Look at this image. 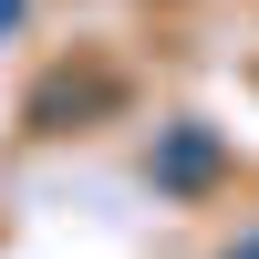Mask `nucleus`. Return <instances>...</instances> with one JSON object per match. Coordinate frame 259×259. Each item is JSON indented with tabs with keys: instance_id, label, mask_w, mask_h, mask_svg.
<instances>
[{
	"instance_id": "obj_1",
	"label": "nucleus",
	"mask_w": 259,
	"mask_h": 259,
	"mask_svg": "<svg viewBox=\"0 0 259 259\" xmlns=\"http://www.w3.org/2000/svg\"><path fill=\"white\" fill-rule=\"evenodd\" d=\"M145 177L156 187H207L218 177V135H207V124H166V145L145 156Z\"/></svg>"
},
{
	"instance_id": "obj_2",
	"label": "nucleus",
	"mask_w": 259,
	"mask_h": 259,
	"mask_svg": "<svg viewBox=\"0 0 259 259\" xmlns=\"http://www.w3.org/2000/svg\"><path fill=\"white\" fill-rule=\"evenodd\" d=\"M228 259H259V228H249V239H239V249H228Z\"/></svg>"
},
{
	"instance_id": "obj_3",
	"label": "nucleus",
	"mask_w": 259,
	"mask_h": 259,
	"mask_svg": "<svg viewBox=\"0 0 259 259\" xmlns=\"http://www.w3.org/2000/svg\"><path fill=\"white\" fill-rule=\"evenodd\" d=\"M11 21H21V0H0V31H11Z\"/></svg>"
}]
</instances>
